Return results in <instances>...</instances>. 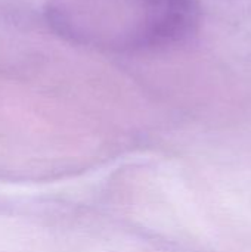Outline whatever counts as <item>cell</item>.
Returning a JSON list of instances; mask_svg holds the SVG:
<instances>
[{
	"label": "cell",
	"instance_id": "1",
	"mask_svg": "<svg viewBox=\"0 0 251 252\" xmlns=\"http://www.w3.org/2000/svg\"><path fill=\"white\" fill-rule=\"evenodd\" d=\"M47 19L67 40L107 53L161 52L200 28L198 0H50Z\"/></svg>",
	"mask_w": 251,
	"mask_h": 252
}]
</instances>
